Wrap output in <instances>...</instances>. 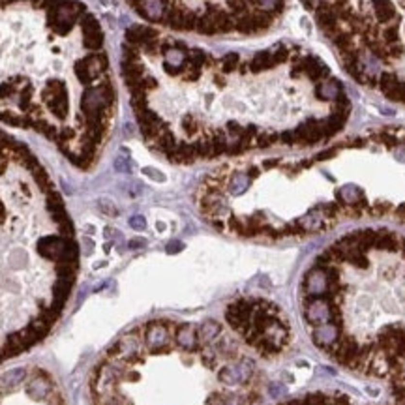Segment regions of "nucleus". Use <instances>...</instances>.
<instances>
[{
	"label": "nucleus",
	"instance_id": "obj_1",
	"mask_svg": "<svg viewBox=\"0 0 405 405\" xmlns=\"http://www.w3.org/2000/svg\"><path fill=\"white\" fill-rule=\"evenodd\" d=\"M120 66L141 135L173 163L279 145L309 148L341 131L351 114L341 81L321 58L289 43L214 55L133 27Z\"/></svg>",
	"mask_w": 405,
	"mask_h": 405
},
{
	"label": "nucleus",
	"instance_id": "obj_2",
	"mask_svg": "<svg viewBox=\"0 0 405 405\" xmlns=\"http://www.w3.org/2000/svg\"><path fill=\"white\" fill-rule=\"evenodd\" d=\"M88 398L90 405H253L257 368L214 319H154L99 356Z\"/></svg>",
	"mask_w": 405,
	"mask_h": 405
},
{
	"label": "nucleus",
	"instance_id": "obj_3",
	"mask_svg": "<svg viewBox=\"0 0 405 405\" xmlns=\"http://www.w3.org/2000/svg\"><path fill=\"white\" fill-rule=\"evenodd\" d=\"M148 23L201 36H255L278 21L285 0H126Z\"/></svg>",
	"mask_w": 405,
	"mask_h": 405
},
{
	"label": "nucleus",
	"instance_id": "obj_4",
	"mask_svg": "<svg viewBox=\"0 0 405 405\" xmlns=\"http://www.w3.org/2000/svg\"><path fill=\"white\" fill-rule=\"evenodd\" d=\"M231 330L259 356L272 358L291 341L289 321L274 302L261 298H238L225 309Z\"/></svg>",
	"mask_w": 405,
	"mask_h": 405
},
{
	"label": "nucleus",
	"instance_id": "obj_5",
	"mask_svg": "<svg viewBox=\"0 0 405 405\" xmlns=\"http://www.w3.org/2000/svg\"><path fill=\"white\" fill-rule=\"evenodd\" d=\"M341 338L340 334V323L338 321H328L323 323V324H317L311 332V340L313 343L323 351H330V347L334 345L336 341Z\"/></svg>",
	"mask_w": 405,
	"mask_h": 405
},
{
	"label": "nucleus",
	"instance_id": "obj_6",
	"mask_svg": "<svg viewBox=\"0 0 405 405\" xmlns=\"http://www.w3.org/2000/svg\"><path fill=\"white\" fill-rule=\"evenodd\" d=\"M131 225H133L135 229H143V227H145V224H143V218H133V220H131Z\"/></svg>",
	"mask_w": 405,
	"mask_h": 405
}]
</instances>
